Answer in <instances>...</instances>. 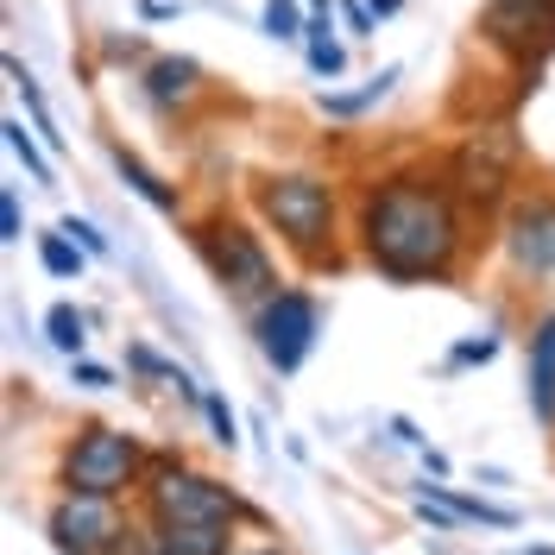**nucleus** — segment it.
Listing matches in <instances>:
<instances>
[{
  "instance_id": "nucleus-3",
  "label": "nucleus",
  "mask_w": 555,
  "mask_h": 555,
  "mask_svg": "<svg viewBox=\"0 0 555 555\" xmlns=\"http://www.w3.org/2000/svg\"><path fill=\"white\" fill-rule=\"evenodd\" d=\"M139 461H145V449H139L127 429L82 423V429L69 436L64 461H57V480H64V492H76V499H120V492L139 480Z\"/></svg>"
},
{
  "instance_id": "nucleus-29",
  "label": "nucleus",
  "mask_w": 555,
  "mask_h": 555,
  "mask_svg": "<svg viewBox=\"0 0 555 555\" xmlns=\"http://www.w3.org/2000/svg\"><path fill=\"white\" fill-rule=\"evenodd\" d=\"M391 436H398L404 449H423V436H416V423H411V416H391Z\"/></svg>"
},
{
  "instance_id": "nucleus-33",
  "label": "nucleus",
  "mask_w": 555,
  "mask_h": 555,
  "mask_svg": "<svg viewBox=\"0 0 555 555\" xmlns=\"http://www.w3.org/2000/svg\"><path fill=\"white\" fill-rule=\"evenodd\" d=\"M246 555H284V550H246Z\"/></svg>"
},
{
  "instance_id": "nucleus-17",
  "label": "nucleus",
  "mask_w": 555,
  "mask_h": 555,
  "mask_svg": "<svg viewBox=\"0 0 555 555\" xmlns=\"http://www.w3.org/2000/svg\"><path fill=\"white\" fill-rule=\"evenodd\" d=\"M44 335H51V347H57V353H69V360H82V341H89V322H82V310H76V304H51V310H44Z\"/></svg>"
},
{
  "instance_id": "nucleus-2",
  "label": "nucleus",
  "mask_w": 555,
  "mask_h": 555,
  "mask_svg": "<svg viewBox=\"0 0 555 555\" xmlns=\"http://www.w3.org/2000/svg\"><path fill=\"white\" fill-rule=\"evenodd\" d=\"M253 208L297 259H322L335 241V190L310 171H266L253 183Z\"/></svg>"
},
{
  "instance_id": "nucleus-1",
  "label": "nucleus",
  "mask_w": 555,
  "mask_h": 555,
  "mask_svg": "<svg viewBox=\"0 0 555 555\" xmlns=\"http://www.w3.org/2000/svg\"><path fill=\"white\" fill-rule=\"evenodd\" d=\"M360 246L391 284L449 278L461 253V196L436 171H391L360 196Z\"/></svg>"
},
{
  "instance_id": "nucleus-6",
  "label": "nucleus",
  "mask_w": 555,
  "mask_h": 555,
  "mask_svg": "<svg viewBox=\"0 0 555 555\" xmlns=\"http://www.w3.org/2000/svg\"><path fill=\"white\" fill-rule=\"evenodd\" d=\"M315 328H322V310H315L310 291H278L272 304H259V315H253V341L266 353V366L284 373V379L310 360Z\"/></svg>"
},
{
  "instance_id": "nucleus-15",
  "label": "nucleus",
  "mask_w": 555,
  "mask_h": 555,
  "mask_svg": "<svg viewBox=\"0 0 555 555\" xmlns=\"http://www.w3.org/2000/svg\"><path fill=\"white\" fill-rule=\"evenodd\" d=\"M391 82H398V64L391 69H379V76H373V82H366V89H328V95H322V114H328V120H353V114H366V107H379L385 95H391Z\"/></svg>"
},
{
  "instance_id": "nucleus-25",
  "label": "nucleus",
  "mask_w": 555,
  "mask_h": 555,
  "mask_svg": "<svg viewBox=\"0 0 555 555\" xmlns=\"http://www.w3.org/2000/svg\"><path fill=\"white\" fill-rule=\"evenodd\" d=\"M492 353H499V335H480V341H461V347H454L449 366H486Z\"/></svg>"
},
{
  "instance_id": "nucleus-21",
  "label": "nucleus",
  "mask_w": 555,
  "mask_h": 555,
  "mask_svg": "<svg viewBox=\"0 0 555 555\" xmlns=\"http://www.w3.org/2000/svg\"><path fill=\"white\" fill-rule=\"evenodd\" d=\"M0 133H7V152H13V158H20V165H26V171L38 177V183H51V158H44V152L33 145V133H26L20 120H7Z\"/></svg>"
},
{
  "instance_id": "nucleus-14",
  "label": "nucleus",
  "mask_w": 555,
  "mask_h": 555,
  "mask_svg": "<svg viewBox=\"0 0 555 555\" xmlns=\"http://www.w3.org/2000/svg\"><path fill=\"white\" fill-rule=\"evenodd\" d=\"M107 158H114V171L127 177V183H133L139 196L158 208V215H177V190H171V183H165L158 171H145V158H139V152H127L120 139H107Z\"/></svg>"
},
{
  "instance_id": "nucleus-11",
  "label": "nucleus",
  "mask_w": 555,
  "mask_h": 555,
  "mask_svg": "<svg viewBox=\"0 0 555 555\" xmlns=\"http://www.w3.org/2000/svg\"><path fill=\"white\" fill-rule=\"evenodd\" d=\"M139 89H145V102L158 107V114L196 107V102H203V64H196V57H177V51H165V57H152V64H145Z\"/></svg>"
},
{
  "instance_id": "nucleus-24",
  "label": "nucleus",
  "mask_w": 555,
  "mask_h": 555,
  "mask_svg": "<svg viewBox=\"0 0 555 555\" xmlns=\"http://www.w3.org/2000/svg\"><path fill=\"white\" fill-rule=\"evenodd\" d=\"M203 416H208V429H215V449H241V429H234V411H228L221 391H208L203 398Z\"/></svg>"
},
{
  "instance_id": "nucleus-19",
  "label": "nucleus",
  "mask_w": 555,
  "mask_h": 555,
  "mask_svg": "<svg viewBox=\"0 0 555 555\" xmlns=\"http://www.w3.org/2000/svg\"><path fill=\"white\" fill-rule=\"evenodd\" d=\"M436 492L454 505V518H461V524H499V530H512V524H518L512 505H486V499H467V492H449V486H436Z\"/></svg>"
},
{
  "instance_id": "nucleus-16",
  "label": "nucleus",
  "mask_w": 555,
  "mask_h": 555,
  "mask_svg": "<svg viewBox=\"0 0 555 555\" xmlns=\"http://www.w3.org/2000/svg\"><path fill=\"white\" fill-rule=\"evenodd\" d=\"M304 57H310L315 76H341L347 69V44L335 38V20H310V33H304Z\"/></svg>"
},
{
  "instance_id": "nucleus-12",
  "label": "nucleus",
  "mask_w": 555,
  "mask_h": 555,
  "mask_svg": "<svg viewBox=\"0 0 555 555\" xmlns=\"http://www.w3.org/2000/svg\"><path fill=\"white\" fill-rule=\"evenodd\" d=\"M524 385H530V416L550 429L555 423V310L530 328V360H524Z\"/></svg>"
},
{
  "instance_id": "nucleus-26",
  "label": "nucleus",
  "mask_w": 555,
  "mask_h": 555,
  "mask_svg": "<svg viewBox=\"0 0 555 555\" xmlns=\"http://www.w3.org/2000/svg\"><path fill=\"white\" fill-rule=\"evenodd\" d=\"M0 241H7V246L26 241V228H20V196H13V190L0 196Z\"/></svg>"
},
{
  "instance_id": "nucleus-10",
  "label": "nucleus",
  "mask_w": 555,
  "mask_h": 555,
  "mask_svg": "<svg viewBox=\"0 0 555 555\" xmlns=\"http://www.w3.org/2000/svg\"><path fill=\"white\" fill-rule=\"evenodd\" d=\"M505 253L530 278H555V196H524L505 215Z\"/></svg>"
},
{
  "instance_id": "nucleus-5",
  "label": "nucleus",
  "mask_w": 555,
  "mask_h": 555,
  "mask_svg": "<svg viewBox=\"0 0 555 555\" xmlns=\"http://www.w3.org/2000/svg\"><path fill=\"white\" fill-rule=\"evenodd\" d=\"M145 505H152V524H196V530H228L234 518H246L241 492H228L208 474H190L183 461H158L152 467Z\"/></svg>"
},
{
  "instance_id": "nucleus-18",
  "label": "nucleus",
  "mask_w": 555,
  "mask_h": 555,
  "mask_svg": "<svg viewBox=\"0 0 555 555\" xmlns=\"http://www.w3.org/2000/svg\"><path fill=\"white\" fill-rule=\"evenodd\" d=\"M7 76H13V82H20V95H26V114H33V133L44 139V145H51V152H57V145H64V133H57V127H51V107H44V95H38L33 69L20 64V57H7Z\"/></svg>"
},
{
  "instance_id": "nucleus-31",
  "label": "nucleus",
  "mask_w": 555,
  "mask_h": 555,
  "mask_svg": "<svg viewBox=\"0 0 555 555\" xmlns=\"http://www.w3.org/2000/svg\"><path fill=\"white\" fill-rule=\"evenodd\" d=\"M423 467H429V480H442V474H449V454H436V449H423Z\"/></svg>"
},
{
  "instance_id": "nucleus-22",
  "label": "nucleus",
  "mask_w": 555,
  "mask_h": 555,
  "mask_svg": "<svg viewBox=\"0 0 555 555\" xmlns=\"http://www.w3.org/2000/svg\"><path fill=\"white\" fill-rule=\"evenodd\" d=\"M259 33H266V38H304V33H310V20H304L291 0H266V13H259Z\"/></svg>"
},
{
  "instance_id": "nucleus-4",
  "label": "nucleus",
  "mask_w": 555,
  "mask_h": 555,
  "mask_svg": "<svg viewBox=\"0 0 555 555\" xmlns=\"http://www.w3.org/2000/svg\"><path fill=\"white\" fill-rule=\"evenodd\" d=\"M196 246H203L215 284H221L234 304H272V297H278L272 253H266V241H259L246 221H234V215H215V221H203Z\"/></svg>"
},
{
  "instance_id": "nucleus-30",
  "label": "nucleus",
  "mask_w": 555,
  "mask_h": 555,
  "mask_svg": "<svg viewBox=\"0 0 555 555\" xmlns=\"http://www.w3.org/2000/svg\"><path fill=\"white\" fill-rule=\"evenodd\" d=\"M145 44H139V33H127V38H107V57H139Z\"/></svg>"
},
{
  "instance_id": "nucleus-9",
  "label": "nucleus",
  "mask_w": 555,
  "mask_h": 555,
  "mask_svg": "<svg viewBox=\"0 0 555 555\" xmlns=\"http://www.w3.org/2000/svg\"><path fill=\"white\" fill-rule=\"evenodd\" d=\"M44 530H51V543H57V555H114L120 550V512H114V499H76V492H64L57 505H51V518H44Z\"/></svg>"
},
{
  "instance_id": "nucleus-28",
  "label": "nucleus",
  "mask_w": 555,
  "mask_h": 555,
  "mask_svg": "<svg viewBox=\"0 0 555 555\" xmlns=\"http://www.w3.org/2000/svg\"><path fill=\"white\" fill-rule=\"evenodd\" d=\"M69 366H76V385H82V391H107V366H95V360H69Z\"/></svg>"
},
{
  "instance_id": "nucleus-32",
  "label": "nucleus",
  "mask_w": 555,
  "mask_h": 555,
  "mask_svg": "<svg viewBox=\"0 0 555 555\" xmlns=\"http://www.w3.org/2000/svg\"><path fill=\"white\" fill-rule=\"evenodd\" d=\"M398 7H404V0H366V13H373V20H391Z\"/></svg>"
},
{
  "instance_id": "nucleus-23",
  "label": "nucleus",
  "mask_w": 555,
  "mask_h": 555,
  "mask_svg": "<svg viewBox=\"0 0 555 555\" xmlns=\"http://www.w3.org/2000/svg\"><path fill=\"white\" fill-rule=\"evenodd\" d=\"M57 234H64V241H76L89 259H107V253H114V246H107V234L95 228V221H82V215H64V221H57Z\"/></svg>"
},
{
  "instance_id": "nucleus-27",
  "label": "nucleus",
  "mask_w": 555,
  "mask_h": 555,
  "mask_svg": "<svg viewBox=\"0 0 555 555\" xmlns=\"http://www.w3.org/2000/svg\"><path fill=\"white\" fill-rule=\"evenodd\" d=\"M341 20L353 38H373V13H366V0H341Z\"/></svg>"
},
{
  "instance_id": "nucleus-7",
  "label": "nucleus",
  "mask_w": 555,
  "mask_h": 555,
  "mask_svg": "<svg viewBox=\"0 0 555 555\" xmlns=\"http://www.w3.org/2000/svg\"><path fill=\"white\" fill-rule=\"evenodd\" d=\"M480 38L518 69H537L555 51V0H486Z\"/></svg>"
},
{
  "instance_id": "nucleus-8",
  "label": "nucleus",
  "mask_w": 555,
  "mask_h": 555,
  "mask_svg": "<svg viewBox=\"0 0 555 555\" xmlns=\"http://www.w3.org/2000/svg\"><path fill=\"white\" fill-rule=\"evenodd\" d=\"M512 171H518V133L512 127H480V133L461 139L449 158V183L461 203H499Z\"/></svg>"
},
{
  "instance_id": "nucleus-20",
  "label": "nucleus",
  "mask_w": 555,
  "mask_h": 555,
  "mask_svg": "<svg viewBox=\"0 0 555 555\" xmlns=\"http://www.w3.org/2000/svg\"><path fill=\"white\" fill-rule=\"evenodd\" d=\"M38 266L51 278H82V246L64 241V234H44V241H38Z\"/></svg>"
},
{
  "instance_id": "nucleus-13",
  "label": "nucleus",
  "mask_w": 555,
  "mask_h": 555,
  "mask_svg": "<svg viewBox=\"0 0 555 555\" xmlns=\"http://www.w3.org/2000/svg\"><path fill=\"white\" fill-rule=\"evenodd\" d=\"M145 555H234L228 530H196V524H152Z\"/></svg>"
}]
</instances>
